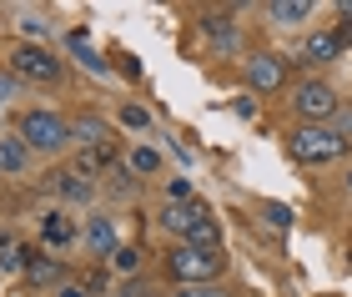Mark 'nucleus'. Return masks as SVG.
<instances>
[{
  "label": "nucleus",
  "instance_id": "nucleus-4",
  "mask_svg": "<svg viewBox=\"0 0 352 297\" xmlns=\"http://www.w3.org/2000/svg\"><path fill=\"white\" fill-rule=\"evenodd\" d=\"M292 106H297V116H307V126H327L338 116V96H332L327 81H302L292 91Z\"/></svg>",
  "mask_w": 352,
  "mask_h": 297
},
{
  "label": "nucleus",
  "instance_id": "nucleus-11",
  "mask_svg": "<svg viewBox=\"0 0 352 297\" xmlns=\"http://www.w3.org/2000/svg\"><path fill=\"white\" fill-rule=\"evenodd\" d=\"M267 15H272V21H277V25L307 21V15H312V0H272V6H267Z\"/></svg>",
  "mask_w": 352,
  "mask_h": 297
},
{
  "label": "nucleus",
  "instance_id": "nucleus-23",
  "mask_svg": "<svg viewBox=\"0 0 352 297\" xmlns=\"http://www.w3.org/2000/svg\"><path fill=\"white\" fill-rule=\"evenodd\" d=\"M60 297H91V287H76V283H66V287H60Z\"/></svg>",
  "mask_w": 352,
  "mask_h": 297
},
{
  "label": "nucleus",
  "instance_id": "nucleus-3",
  "mask_svg": "<svg viewBox=\"0 0 352 297\" xmlns=\"http://www.w3.org/2000/svg\"><path fill=\"white\" fill-rule=\"evenodd\" d=\"M21 142L30 151H60V146L71 142V126L56 111H25L21 116Z\"/></svg>",
  "mask_w": 352,
  "mask_h": 297
},
{
  "label": "nucleus",
  "instance_id": "nucleus-16",
  "mask_svg": "<svg viewBox=\"0 0 352 297\" xmlns=\"http://www.w3.org/2000/svg\"><path fill=\"white\" fill-rule=\"evenodd\" d=\"M30 162V146L25 142H0V166H6V171H21Z\"/></svg>",
  "mask_w": 352,
  "mask_h": 297
},
{
  "label": "nucleus",
  "instance_id": "nucleus-1",
  "mask_svg": "<svg viewBox=\"0 0 352 297\" xmlns=\"http://www.w3.org/2000/svg\"><path fill=\"white\" fill-rule=\"evenodd\" d=\"M287 151H292L297 162H307V166H322V162H338V156H347L352 142H347L338 126H297L292 136H287Z\"/></svg>",
  "mask_w": 352,
  "mask_h": 297
},
{
  "label": "nucleus",
  "instance_id": "nucleus-2",
  "mask_svg": "<svg viewBox=\"0 0 352 297\" xmlns=\"http://www.w3.org/2000/svg\"><path fill=\"white\" fill-rule=\"evenodd\" d=\"M221 252H197V247H176V252L166 257V272L176 277L182 287H201V283H212V277H221Z\"/></svg>",
  "mask_w": 352,
  "mask_h": 297
},
{
  "label": "nucleus",
  "instance_id": "nucleus-21",
  "mask_svg": "<svg viewBox=\"0 0 352 297\" xmlns=\"http://www.w3.org/2000/svg\"><path fill=\"white\" fill-rule=\"evenodd\" d=\"M176 297H227V292L212 287V283H201V287H176Z\"/></svg>",
  "mask_w": 352,
  "mask_h": 297
},
{
  "label": "nucleus",
  "instance_id": "nucleus-6",
  "mask_svg": "<svg viewBox=\"0 0 352 297\" xmlns=\"http://www.w3.org/2000/svg\"><path fill=\"white\" fill-rule=\"evenodd\" d=\"M247 81L257 86V91H277L287 81V60L282 56H252L247 60Z\"/></svg>",
  "mask_w": 352,
  "mask_h": 297
},
{
  "label": "nucleus",
  "instance_id": "nucleus-7",
  "mask_svg": "<svg viewBox=\"0 0 352 297\" xmlns=\"http://www.w3.org/2000/svg\"><path fill=\"white\" fill-rule=\"evenodd\" d=\"M201 217H212V212H206V207H197V201H171V207L162 212V222H166V232H176V237H186V232L197 227Z\"/></svg>",
  "mask_w": 352,
  "mask_h": 297
},
{
  "label": "nucleus",
  "instance_id": "nucleus-25",
  "mask_svg": "<svg viewBox=\"0 0 352 297\" xmlns=\"http://www.w3.org/2000/svg\"><path fill=\"white\" fill-rule=\"evenodd\" d=\"M347 186H352V171H347Z\"/></svg>",
  "mask_w": 352,
  "mask_h": 297
},
{
  "label": "nucleus",
  "instance_id": "nucleus-22",
  "mask_svg": "<svg viewBox=\"0 0 352 297\" xmlns=\"http://www.w3.org/2000/svg\"><path fill=\"white\" fill-rule=\"evenodd\" d=\"M121 121H126V126H146V111H136V106H126V116H121Z\"/></svg>",
  "mask_w": 352,
  "mask_h": 297
},
{
  "label": "nucleus",
  "instance_id": "nucleus-9",
  "mask_svg": "<svg viewBox=\"0 0 352 297\" xmlns=\"http://www.w3.org/2000/svg\"><path fill=\"white\" fill-rule=\"evenodd\" d=\"M51 186H56V192L66 197V201H91V192H96L91 177H81L76 166H71V171H56V182H51Z\"/></svg>",
  "mask_w": 352,
  "mask_h": 297
},
{
  "label": "nucleus",
  "instance_id": "nucleus-18",
  "mask_svg": "<svg viewBox=\"0 0 352 297\" xmlns=\"http://www.w3.org/2000/svg\"><path fill=\"white\" fill-rule=\"evenodd\" d=\"M131 166H136V171H162V156H156L151 146H136V151H131Z\"/></svg>",
  "mask_w": 352,
  "mask_h": 297
},
{
  "label": "nucleus",
  "instance_id": "nucleus-5",
  "mask_svg": "<svg viewBox=\"0 0 352 297\" xmlns=\"http://www.w3.org/2000/svg\"><path fill=\"white\" fill-rule=\"evenodd\" d=\"M10 71L25 81H60V60L45 45H15L10 51Z\"/></svg>",
  "mask_w": 352,
  "mask_h": 297
},
{
  "label": "nucleus",
  "instance_id": "nucleus-24",
  "mask_svg": "<svg viewBox=\"0 0 352 297\" xmlns=\"http://www.w3.org/2000/svg\"><path fill=\"white\" fill-rule=\"evenodd\" d=\"M121 297H151L146 287H121Z\"/></svg>",
  "mask_w": 352,
  "mask_h": 297
},
{
  "label": "nucleus",
  "instance_id": "nucleus-17",
  "mask_svg": "<svg viewBox=\"0 0 352 297\" xmlns=\"http://www.w3.org/2000/svg\"><path fill=\"white\" fill-rule=\"evenodd\" d=\"M111 267H116V272H121V277H131V272H136V267H141V257H136V252H131V247H116V252H111Z\"/></svg>",
  "mask_w": 352,
  "mask_h": 297
},
{
  "label": "nucleus",
  "instance_id": "nucleus-10",
  "mask_svg": "<svg viewBox=\"0 0 352 297\" xmlns=\"http://www.w3.org/2000/svg\"><path fill=\"white\" fill-rule=\"evenodd\" d=\"M86 247L101 252V257H111L116 252V222H111V217H96V222L86 227Z\"/></svg>",
  "mask_w": 352,
  "mask_h": 297
},
{
  "label": "nucleus",
  "instance_id": "nucleus-13",
  "mask_svg": "<svg viewBox=\"0 0 352 297\" xmlns=\"http://www.w3.org/2000/svg\"><path fill=\"white\" fill-rule=\"evenodd\" d=\"M25 277H30L36 287H45V283H60V262H51V257H36V252H30V257H25Z\"/></svg>",
  "mask_w": 352,
  "mask_h": 297
},
{
  "label": "nucleus",
  "instance_id": "nucleus-8",
  "mask_svg": "<svg viewBox=\"0 0 352 297\" xmlns=\"http://www.w3.org/2000/svg\"><path fill=\"white\" fill-rule=\"evenodd\" d=\"M201 25H206V36H212V45H221V51H236V25H232L227 10H206Z\"/></svg>",
  "mask_w": 352,
  "mask_h": 297
},
{
  "label": "nucleus",
  "instance_id": "nucleus-15",
  "mask_svg": "<svg viewBox=\"0 0 352 297\" xmlns=\"http://www.w3.org/2000/svg\"><path fill=\"white\" fill-rule=\"evenodd\" d=\"M338 51H342V45H338V36H322V30H317V36H307V45H302V56H307L312 66H317V60H332Z\"/></svg>",
  "mask_w": 352,
  "mask_h": 297
},
{
  "label": "nucleus",
  "instance_id": "nucleus-12",
  "mask_svg": "<svg viewBox=\"0 0 352 297\" xmlns=\"http://www.w3.org/2000/svg\"><path fill=\"white\" fill-rule=\"evenodd\" d=\"M217 242H221V227L212 217H201V222L186 232V247H197V252H217Z\"/></svg>",
  "mask_w": 352,
  "mask_h": 297
},
{
  "label": "nucleus",
  "instance_id": "nucleus-19",
  "mask_svg": "<svg viewBox=\"0 0 352 297\" xmlns=\"http://www.w3.org/2000/svg\"><path fill=\"white\" fill-rule=\"evenodd\" d=\"M262 217H267L272 227H287V222H292V212H287L282 201H267V207H262Z\"/></svg>",
  "mask_w": 352,
  "mask_h": 297
},
{
  "label": "nucleus",
  "instance_id": "nucleus-20",
  "mask_svg": "<svg viewBox=\"0 0 352 297\" xmlns=\"http://www.w3.org/2000/svg\"><path fill=\"white\" fill-rule=\"evenodd\" d=\"M166 197H171V201H191V182H186V177H171V182H166Z\"/></svg>",
  "mask_w": 352,
  "mask_h": 297
},
{
  "label": "nucleus",
  "instance_id": "nucleus-14",
  "mask_svg": "<svg viewBox=\"0 0 352 297\" xmlns=\"http://www.w3.org/2000/svg\"><path fill=\"white\" fill-rule=\"evenodd\" d=\"M41 237L51 242V247H66V242H76V227H71V222H66L60 212H51V217L41 222Z\"/></svg>",
  "mask_w": 352,
  "mask_h": 297
}]
</instances>
